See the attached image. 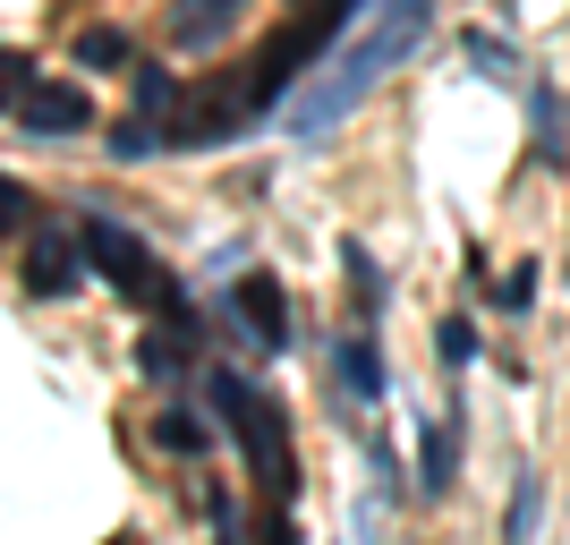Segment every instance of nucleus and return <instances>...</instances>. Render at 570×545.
Listing matches in <instances>:
<instances>
[{
	"label": "nucleus",
	"mask_w": 570,
	"mask_h": 545,
	"mask_svg": "<svg viewBox=\"0 0 570 545\" xmlns=\"http://www.w3.org/2000/svg\"><path fill=\"white\" fill-rule=\"evenodd\" d=\"M341 264H350V299L357 315H383V299H392V282H383V264L357 247V239H341Z\"/></svg>",
	"instance_id": "nucleus-11"
},
{
	"label": "nucleus",
	"mask_w": 570,
	"mask_h": 545,
	"mask_svg": "<svg viewBox=\"0 0 570 545\" xmlns=\"http://www.w3.org/2000/svg\"><path fill=\"white\" fill-rule=\"evenodd\" d=\"M214 545H247V537H238V520H222V528H214Z\"/></svg>",
	"instance_id": "nucleus-23"
},
{
	"label": "nucleus",
	"mask_w": 570,
	"mask_h": 545,
	"mask_svg": "<svg viewBox=\"0 0 570 545\" xmlns=\"http://www.w3.org/2000/svg\"><path fill=\"white\" fill-rule=\"evenodd\" d=\"M86 273H95V256H86V231L35 222V239H26V282H35V299H69Z\"/></svg>",
	"instance_id": "nucleus-5"
},
{
	"label": "nucleus",
	"mask_w": 570,
	"mask_h": 545,
	"mask_svg": "<svg viewBox=\"0 0 570 545\" xmlns=\"http://www.w3.org/2000/svg\"><path fill=\"white\" fill-rule=\"evenodd\" d=\"M205 392H214V409H222V427H230V444L247 451L256 495L273 503V512H289V503H298V451H289V418L264 401L247 376H230V367H214V376H205Z\"/></svg>",
	"instance_id": "nucleus-2"
},
{
	"label": "nucleus",
	"mask_w": 570,
	"mask_h": 545,
	"mask_svg": "<svg viewBox=\"0 0 570 545\" xmlns=\"http://www.w3.org/2000/svg\"><path fill=\"white\" fill-rule=\"evenodd\" d=\"M333 376H341L350 401H383V350H375V332H366V324L333 341Z\"/></svg>",
	"instance_id": "nucleus-8"
},
{
	"label": "nucleus",
	"mask_w": 570,
	"mask_h": 545,
	"mask_svg": "<svg viewBox=\"0 0 570 545\" xmlns=\"http://www.w3.org/2000/svg\"><path fill=\"white\" fill-rule=\"evenodd\" d=\"M528 528H537V477L520 469V486H511V520H502V545H528Z\"/></svg>",
	"instance_id": "nucleus-16"
},
{
	"label": "nucleus",
	"mask_w": 570,
	"mask_h": 545,
	"mask_svg": "<svg viewBox=\"0 0 570 545\" xmlns=\"http://www.w3.org/2000/svg\"><path fill=\"white\" fill-rule=\"evenodd\" d=\"M426 26H434V0H366V18L350 26V43L315 69V86L298 103H289V137H307V145H324L341 128V119L357 111V103L375 95L383 77L401 69L409 51L426 43Z\"/></svg>",
	"instance_id": "nucleus-1"
},
{
	"label": "nucleus",
	"mask_w": 570,
	"mask_h": 545,
	"mask_svg": "<svg viewBox=\"0 0 570 545\" xmlns=\"http://www.w3.org/2000/svg\"><path fill=\"white\" fill-rule=\"evenodd\" d=\"M494 299H502V308H511V315H520L528 299H537V264H511V273H502V290H494Z\"/></svg>",
	"instance_id": "nucleus-19"
},
{
	"label": "nucleus",
	"mask_w": 570,
	"mask_h": 545,
	"mask_svg": "<svg viewBox=\"0 0 570 545\" xmlns=\"http://www.w3.org/2000/svg\"><path fill=\"white\" fill-rule=\"evenodd\" d=\"M0 231H26V188L18 179H0Z\"/></svg>",
	"instance_id": "nucleus-21"
},
{
	"label": "nucleus",
	"mask_w": 570,
	"mask_h": 545,
	"mask_svg": "<svg viewBox=\"0 0 570 545\" xmlns=\"http://www.w3.org/2000/svg\"><path fill=\"white\" fill-rule=\"evenodd\" d=\"M77 69H137V60H128V35H119V26H86V35H77Z\"/></svg>",
	"instance_id": "nucleus-13"
},
{
	"label": "nucleus",
	"mask_w": 570,
	"mask_h": 545,
	"mask_svg": "<svg viewBox=\"0 0 570 545\" xmlns=\"http://www.w3.org/2000/svg\"><path fill=\"white\" fill-rule=\"evenodd\" d=\"M238 9H247V0H179V9H170V43H179V51H205V43H222Z\"/></svg>",
	"instance_id": "nucleus-9"
},
{
	"label": "nucleus",
	"mask_w": 570,
	"mask_h": 545,
	"mask_svg": "<svg viewBox=\"0 0 570 545\" xmlns=\"http://www.w3.org/2000/svg\"><path fill=\"white\" fill-rule=\"evenodd\" d=\"M196 341H205V324H154L137 341V367L145 376H179V367H196Z\"/></svg>",
	"instance_id": "nucleus-10"
},
{
	"label": "nucleus",
	"mask_w": 570,
	"mask_h": 545,
	"mask_svg": "<svg viewBox=\"0 0 570 545\" xmlns=\"http://www.w3.org/2000/svg\"><path fill=\"white\" fill-rule=\"evenodd\" d=\"M434 358H443V367H452V376H460V367H469V358H476V324H460V315H452V324L434 332Z\"/></svg>",
	"instance_id": "nucleus-17"
},
{
	"label": "nucleus",
	"mask_w": 570,
	"mask_h": 545,
	"mask_svg": "<svg viewBox=\"0 0 570 545\" xmlns=\"http://www.w3.org/2000/svg\"><path fill=\"white\" fill-rule=\"evenodd\" d=\"M256 545H298V528H289V512H264V528H256Z\"/></svg>",
	"instance_id": "nucleus-22"
},
{
	"label": "nucleus",
	"mask_w": 570,
	"mask_h": 545,
	"mask_svg": "<svg viewBox=\"0 0 570 545\" xmlns=\"http://www.w3.org/2000/svg\"><path fill=\"white\" fill-rule=\"evenodd\" d=\"M452 477H460V409H443L417 435V495H452Z\"/></svg>",
	"instance_id": "nucleus-7"
},
{
	"label": "nucleus",
	"mask_w": 570,
	"mask_h": 545,
	"mask_svg": "<svg viewBox=\"0 0 570 545\" xmlns=\"http://www.w3.org/2000/svg\"><path fill=\"white\" fill-rule=\"evenodd\" d=\"M154 145H163V128H154V119H137V111H128V119L111 128V154H119V163H145Z\"/></svg>",
	"instance_id": "nucleus-15"
},
{
	"label": "nucleus",
	"mask_w": 570,
	"mask_h": 545,
	"mask_svg": "<svg viewBox=\"0 0 570 545\" xmlns=\"http://www.w3.org/2000/svg\"><path fill=\"white\" fill-rule=\"evenodd\" d=\"M230 315H238V350H289V290L282 273H238L230 282Z\"/></svg>",
	"instance_id": "nucleus-4"
},
{
	"label": "nucleus",
	"mask_w": 570,
	"mask_h": 545,
	"mask_svg": "<svg viewBox=\"0 0 570 545\" xmlns=\"http://www.w3.org/2000/svg\"><path fill=\"white\" fill-rule=\"evenodd\" d=\"M537 154H546V163H570V111H562V95H553L546 77H537Z\"/></svg>",
	"instance_id": "nucleus-12"
},
{
	"label": "nucleus",
	"mask_w": 570,
	"mask_h": 545,
	"mask_svg": "<svg viewBox=\"0 0 570 545\" xmlns=\"http://www.w3.org/2000/svg\"><path fill=\"white\" fill-rule=\"evenodd\" d=\"M154 444H163V451H196V460H205L214 427H205V418H188V409H163V418H154Z\"/></svg>",
	"instance_id": "nucleus-14"
},
{
	"label": "nucleus",
	"mask_w": 570,
	"mask_h": 545,
	"mask_svg": "<svg viewBox=\"0 0 570 545\" xmlns=\"http://www.w3.org/2000/svg\"><path fill=\"white\" fill-rule=\"evenodd\" d=\"M77 231H86V256H95V273H102V282H111V290H119V299H128L137 315H154V324H196L188 282H179V273H170V264L154 256V247H145V239L128 231V222L86 214Z\"/></svg>",
	"instance_id": "nucleus-3"
},
{
	"label": "nucleus",
	"mask_w": 570,
	"mask_h": 545,
	"mask_svg": "<svg viewBox=\"0 0 570 545\" xmlns=\"http://www.w3.org/2000/svg\"><path fill=\"white\" fill-rule=\"evenodd\" d=\"M469 60H476V77H511V51L494 35H469Z\"/></svg>",
	"instance_id": "nucleus-20"
},
{
	"label": "nucleus",
	"mask_w": 570,
	"mask_h": 545,
	"mask_svg": "<svg viewBox=\"0 0 570 545\" xmlns=\"http://www.w3.org/2000/svg\"><path fill=\"white\" fill-rule=\"evenodd\" d=\"M26 86H35V69H26L18 51H0V111H18V103H26Z\"/></svg>",
	"instance_id": "nucleus-18"
},
{
	"label": "nucleus",
	"mask_w": 570,
	"mask_h": 545,
	"mask_svg": "<svg viewBox=\"0 0 570 545\" xmlns=\"http://www.w3.org/2000/svg\"><path fill=\"white\" fill-rule=\"evenodd\" d=\"M86 119H95L86 86H60V77H35V86H26V103H18V128H26V137H51V145L77 137Z\"/></svg>",
	"instance_id": "nucleus-6"
}]
</instances>
